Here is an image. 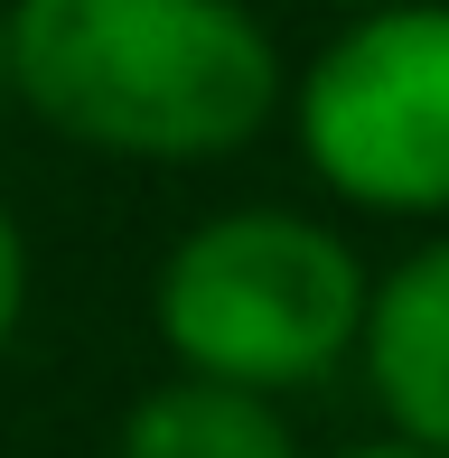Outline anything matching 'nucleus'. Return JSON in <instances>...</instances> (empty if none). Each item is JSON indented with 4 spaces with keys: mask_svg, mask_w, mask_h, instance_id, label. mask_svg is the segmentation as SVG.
<instances>
[{
    "mask_svg": "<svg viewBox=\"0 0 449 458\" xmlns=\"http://www.w3.org/2000/svg\"><path fill=\"white\" fill-rule=\"evenodd\" d=\"M19 327H29V234H19V216L0 206V356L19 346Z\"/></svg>",
    "mask_w": 449,
    "mask_h": 458,
    "instance_id": "nucleus-6",
    "label": "nucleus"
},
{
    "mask_svg": "<svg viewBox=\"0 0 449 458\" xmlns=\"http://www.w3.org/2000/svg\"><path fill=\"white\" fill-rule=\"evenodd\" d=\"M0 103H10V0H0Z\"/></svg>",
    "mask_w": 449,
    "mask_h": 458,
    "instance_id": "nucleus-8",
    "label": "nucleus"
},
{
    "mask_svg": "<svg viewBox=\"0 0 449 458\" xmlns=\"http://www.w3.org/2000/svg\"><path fill=\"white\" fill-rule=\"evenodd\" d=\"M365 253L337 234V216L309 206H224L197 216L150 272V327L178 374L243 393H291L328 384L356 365L365 318Z\"/></svg>",
    "mask_w": 449,
    "mask_h": 458,
    "instance_id": "nucleus-2",
    "label": "nucleus"
},
{
    "mask_svg": "<svg viewBox=\"0 0 449 458\" xmlns=\"http://www.w3.org/2000/svg\"><path fill=\"white\" fill-rule=\"evenodd\" d=\"M281 122L328 206L449 225V0L346 10L281 85Z\"/></svg>",
    "mask_w": 449,
    "mask_h": 458,
    "instance_id": "nucleus-3",
    "label": "nucleus"
},
{
    "mask_svg": "<svg viewBox=\"0 0 449 458\" xmlns=\"http://www.w3.org/2000/svg\"><path fill=\"white\" fill-rule=\"evenodd\" d=\"M281 85L243 0H10V103L85 159L216 169L281 122Z\"/></svg>",
    "mask_w": 449,
    "mask_h": 458,
    "instance_id": "nucleus-1",
    "label": "nucleus"
},
{
    "mask_svg": "<svg viewBox=\"0 0 449 458\" xmlns=\"http://www.w3.org/2000/svg\"><path fill=\"white\" fill-rule=\"evenodd\" d=\"M113 458H300V430H291V403H272V393L169 374L122 411Z\"/></svg>",
    "mask_w": 449,
    "mask_h": 458,
    "instance_id": "nucleus-5",
    "label": "nucleus"
},
{
    "mask_svg": "<svg viewBox=\"0 0 449 458\" xmlns=\"http://www.w3.org/2000/svg\"><path fill=\"white\" fill-rule=\"evenodd\" d=\"M328 458H431V449H402V440H346V449H328Z\"/></svg>",
    "mask_w": 449,
    "mask_h": 458,
    "instance_id": "nucleus-7",
    "label": "nucleus"
},
{
    "mask_svg": "<svg viewBox=\"0 0 449 458\" xmlns=\"http://www.w3.org/2000/svg\"><path fill=\"white\" fill-rule=\"evenodd\" d=\"M318 10H337V19H346V10H384V0H318Z\"/></svg>",
    "mask_w": 449,
    "mask_h": 458,
    "instance_id": "nucleus-9",
    "label": "nucleus"
},
{
    "mask_svg": "<svg viewBox=\"0 0 449 458\" xmlns=\"http://www.w3.org/2000/svg\"><path fill=\"white\" fill-rule=\"evenodd\" d=\"M356 374H365V393L384 411V440L449 458V225L402 243L365 281Z\"/></svg>",
    "mask_w": 449,
    "mask_h": 458,
    "instance_id": "nucleus-4",
    "label": "nucleus"
}]
</instances>
